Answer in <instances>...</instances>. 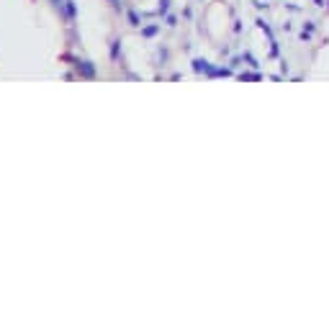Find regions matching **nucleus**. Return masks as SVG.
Here are the masks:
<instances>
[{
  "label": "nucleus",
  "mask_w": 329,
  "mask_h": 326,
  "mask_svg": "<svg viewBox=\"0 0 329 326\" xmlns=\"http://www.w3.org/2000/svg\"><path fill=\"white\" fill-rule=\"evenodd\" d=\"M311 34H314V23H306L304 31H301V39H311Z\"/></svg>",
  "instance_id": "obj_1"
}]
</instances>
